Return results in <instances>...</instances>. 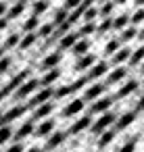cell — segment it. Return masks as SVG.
Returning <instances> with one entry per match:
<instances>
[{"label": "cell", "instance_id": "e0dca14e", "mask_svg": "<svg viewBox=\"0 0 144 152\" xmlns=\"http://www.w3.org/2000/svg\"><path fill=\"white\" fill-rule=\"evenodd\" d=\"M96 61H98V58H96V54H90V52L79 54V58H77V63H75V71H88Z\"/></svg>", "mask_w": 144, "mask_h": 152}, {"label": "cell", "instance_id": "3957f363", "mask_svg": "<svg viewBox=\"0 0 144 152\" xmlns=\"http://www.w3.org/2000/svg\"><path fill=\"white\" fill-rule=\"evenodd\" d=\"M38 88H40V79L29 75V77H27V79L15 90V92H13V96H15V100H25V98H29Z\"/></svg>", "mask_w": 144, "mask_h": 152}, {"label": "cell", "instance_id": "83f0119b", "mask_svg": "<svg viewBox=\"0 0 144 152\" xmlns=\"http://www.w3.org/2000/svg\"><path fill=\"white\" fill-rule=\"evenodd\" d=\"M125 25H129V15H119L117 19H111V27L113 29H123Z\"/></svg>", "mask_w": 144, "mask_h": 152}, {"label": "cell", "instance_id": "9c48e42d", "mask_svg": "<svg viewBox=\"0 0 144 152\" xmlns=\"http://www.w3.org/2000/svg\"><path fill=\"white\" fill-rule=\"evenodd\" d=\"M107 71H109V63H104V61H96V63L88 69L86 79H88V81H96V79H100L102 75H107Z\"/></svg>", "mask_w": 144, "mask_h": 152}, {"label": "cell", "instance_id": "8d00e7d4", "mask_svg": "<svg viewBox=\"0 0 144 152\" xmlns=\"http://www.w3.org/2000/svg\"><path fill=\"white\" fill-rule=\"evenodd\" d=\"M119 46H121V42H119L117 38L109 40V42H107V46H104V54H113V52H115V50H117Z\"/></svg>", "mask_w": 144, "mask_h": 152}, {"label": "cell", "instance_id": "4fadbf2b", "mask_svg": "<svg viewBox=\"0 0 144 152\" xmlns=\"http://www.w3.org/2000/svg\"><path fill=\"white\" fill-rule=\"evenodd\" d=\"M50 131H54V121L46 117V119L40 121V125H34L32 135H36V137H46V135H50Z\"/></svg>", "mask_w": 144, "mask_h": 152}, {"label": "cell", "instance_id": "6da1fadb", "mask_svg": "<svg viewBox=\"0 0 144 152\" xmlns=\"http://www.w3.org/2000/svg\"><path fill=\"white\" fill-rule=\"evenodd\" d=\"M90 81L86 79V75L84 77H79V79H75L73 83H67V86H61V88H52V100H63V98H67V96H73V94H77L82 88H86Z\"/></svg>", "mask_w": 144, "mask_h": 152}, {"label": "cell", "instance_id": "ba28073f", "mask_svg": "<svg viewBox=\"0 0 144 152\" xmlns=\"http://www.w3.org/2000/svg\"><path fill=\"white\" fill-rule=\"evenodd\" d=\"M32 110H34V113H32V121H42V119H46V117L52 115V110H54V102H52V100L42 102V104L34 106Z\"/></svg>", "mask_w": 144, "mask_h": 152}, {"label": "cell", "instance_id": "c3c4849f", "mask_svg": "<svg viewBox=\"0 0 144 152\" xmlns=\"http://www.w3.org/2000/svg\"><path fill=\"white\" fill-rule=\"evenodd\" d=\"M123 2H127V0H115V4H123Z\"/></svg>", "mask_w": 144, "mask_h": 152}, {"label": "cell", "instance_id": "f6af8a7d", "mask_svg": "<svg viewBox=\"0 0 144 152\" xmlns=\"http://www.w3.org/2000/svg\"><path fill=\"white\" fill-rule=\"evenodd\" d=\"M7 25H9V19H7V17H0V31L7 29Z\"/></svg>", "mask_w": 144, "mask_h": 152}, {"label": "cell", "instance_id": "7bdbcfd3", "mask_svg": "<svg viewBox=\"0 0 144 152\" xmlns=\"http://www.w3.org/2000/svg\"><path fill=\"white\" fill-rule=\"evenodd\" d=\"M23 150H25V148H23V144H21V142H13L4 152H23Z\"/></svg>", "mask_w": 144, "mask_h": 152}, {"label": "cell", "instance_id": "ac0fdd59", "mask_svg": "<svg viewBox=\"0 0 144 152\" xmlns=\"http://www.w3.org/2000/svg\"><path fill=\"white\" fill-rule=\"evenodd\" d=\"M77 38H79L77 31H67V34H63V36L59 38V50H61V52H63V50H71V46L75 44Z\"/></svg>", "mask_w": 144, "mask_h": 152}, {"label": "cell", "instance_id": "44dd1931", "mask_svg": "<svg viewBox=\"0 0 144 152\" xmlns=\"http://www.w3.org/2000/svg\"><path fill=\"white\" fill-rule=\"evenodd\" d=\"M38 40V34L36 31H25V36L23 38H19V44H17V48L19 50H27V48H32L34 46V42Z\"/></svg>", "mask_w": 144, "mask_h": 152}, {"label": "cell", "instance_id": "5b68a950", "mask_svg": "<svg viewBox=\"0 0 144 152\" xmlns=\"http://www.w3.org/2000/svg\"><path fill=\"white\" fill-rule=\"evenodd\" d=\"M115 100H113V96H98L96 100H92V104H90V108H88V115H100V113H104V110H111V104H113Z\"/></svg>", "mask_w": 144, "mask_h": 152}, {"label": "cell", "instance_id": "ab89813d", "mask_svg": "<svg viewBox=\"0 0 144 152\" xmlns=\"http://www.w3.org/2000/svg\"><path fill=\"white\" fill-rule=\"evenodd\" d=\"M98 15V9H94V7H88L84 13H82V17H84V21H94V17Z\"/></svg>", "mask_w": 144, "mask_h": 152}, {"label": "cell", "instance_id": "484cf974", "mask_svg": "<svg viewBox=\"0 0 144 152\" xmlns=\"http://www.w3.org/2000/svg\"><path fill=\"white\" fill-rule=\"evenodd\" d=\"M115 133H117V131H115L113 127H109V129H104L102 133H98V135H100V140H98V146H100V148H107V146L113 142Z\"/></svg>", "mask_w": 144, "mask_h": 152}, {"label": "cell", "instance_id": "7dc6e473", "mask_svg": "<svg viewBox=\"0 0 144 152\" xmlns=\"http://www.w3.org/2000/svg\"><path fill=\"white\" fill-rule=\"evenodd\" d=\"M23 152H42L38 146H34V148H29V150H23Z\"/></svg>", "mask_w": 144, "mask_h": 152}, {"label": "cell", "instance_id": "ee69618b", "mask_svg": "<svg viewBox=\"0 0 144 152\" xmlns=\"http://www.w3.org/2000/svg\"><path fill=\"white\" fill-rule=\"evenodd\" d=\"M79 2H82V0H65V9H67V11H71V9H75Z\"/></svg>", "mask_w": 144, "mask_h": 152}, {"label": "cell", "instance_id": "8fae6325", "mask_svg": "<svg viewBox=\"0 0 144 152\" xmlns=\"http://www.w3.org/2000/svg\"><path fill=\"white\" fill-rule=\"evenodd\" d=\"M138 88H140V81H138V79H127V81L117 90V94L113 96V100H121V98H125V96L138 92Z\"/></svg>", "mask_w": 144, "mask_h": 152}, {"label": "cell", "instance_id": "cb8c5ba5", "mask_svg": "<svg viewBox=\"0 0 144 152\" xmlns=\"http://www.w3.org/2000/svg\"><path fill=\"white\" fill-rule=\"evenodd\" d=\"M134 38H138V27H136V25H125V27L121 29L119 42L125 44V42H129V40H134Z\"/></svg>", "mask_w": 144, "mask_h": 152}, {"label": "cell", "instance_id": "836d02e7", "mask_svg": "<svg viewBox=\"0 0 144 152\" xmlns=\"http://www.w3.org/2000/svg\"><path fill=\"white\" fill-rule=\"evenodd\" d=\"M46 11H48V0H36V2H34V15L40 17Z\"/></svg>", "mask_w": 144, "mask_h": 152}, {"label": "cell", "instance_id": "e575fe53", "mask_svg": "<svg viewBox=\"0 0 144 152\" xmlns=\"http://www.w3.org/2000/svg\"><path fill=\"white\" fill-rule=\"evenodd\" d=\"M11 65H13V58H11V56H7V54L0 56V75H4V73L11 69Z\"/></svg>", "mask_w": 144, "mask_h": 152}, {"label": "cell", "instance_id": "d6a6232c", "mask_svg": "<svg viewBox=\"0 0 144 152\" xmlns=\"http://www.w3.org/2000/svg\"><path fill=\"white\" fill-rule=\"evenodd\" d=\"M38 23H40V17H38V15H32V17L23 23V31H34V29L38 27Z\"/></svg>", "mask_w": 144, "mask_h": 152}, {"label": "cell", "instance_id": "bcb514c9", "mask_svg": "<svg viewBox=\"0 0 144 152\" xmlns=\"http://www.w3.org/2000/svg\"><path fill=\"white\" fill-rule=\"evenodd\" d=\"M4 13H7V4L0 0V17H4Z\"/></svg>", "mask_w": 144, "mask_h": 152}, {"label": "cell", "instance_id": "7c38bea8", "mask_svg": "<svg viewBox=\"0 0 144 152\" xmlns=\"http://www.w3.org/2000/svg\"><path fill=\"white\" fill-rule=\"evenodd\" d=\"M90 123H92V115H88V113H86V115H82V117H79V119H77L69 129H67V135H77V133H82L84 129H88V127H90Z\"/></svg>", "mask_w": 144, "mask_h": 152}, {"label": "cell", "instance_id": "603a6c76", "mask_svg": "<svg viewBox=\"0 0 144 152\" xmlns=\"http://www.w3.org/2000/svg\"><path fill=\"white\" fill-rule=\"evenodd\" d=\"M142 58H144V50L142 48H136V50H132L129 52V56H127V67H132V69H136L140 63H142Z\"/></svg>", "mask_w": 144, "mask_h": 152}, {"label": "cell", "instance_id": "4dcf8cb0", "mask_svg": "<svg viewBox=\"0 0 144 152\" xmlns=\"http://www.w3.org/2000/svg\"><path fill=\"white\" fill-rule=\"evenodd\" d=\"M19 34H11L7 40H4V44H2V48L4 50H11V48H17V44H19Z\"/></svg>", "mask_w": 144, "mask_h": 152}, {"label": "cell", "instance_id": "30bf717a", "mask_svg": "<svg viewBox=\"0 0 144 152\" xmlns=\"http://www.w3.org/2000/svg\"><path fill=\"white\" fill-rule=\"evenodd\" d=\"M104 90H107V86L104 83H98V81H94V83H90L88 88H86V92H84V102H92V100H96L98 96H102L104 94Z\"/></svg>", "mask_w": 144, "mask_h": 152}, {"label": "cell", "instance_id": "f546056e", "mask_svg": "<svg viewBox=\"0 0 144 152\" xmlns=\"http://www.w3.org/2000/svg\"><path fill=\"white\" fill-rule=\"evenodd\" d=\"M96 31V23L94 21H86L84 25H82V29L77 31V36L82 38V36H90V34H94Z\"/></svg>", "mask_w": 144, "mask_h": 152}, {"label": "cell", "instance_id": "b9f144b4", "mask_svg": "<svg viewBox=\"0 0 144 152\" xmlns=\"http://www.w3.org/2000/svg\"><path fill=\"white\" fill-rule=\"evenodd\" d=\"M109 29H111V17H104V21L96 27V31H98V34H104V31H109Z\"/></svg>", "mask_w": 144, "mask_h": 152}, {"label": "cell", "instance_id": "7a4b0ae2", "mask_svg": "<svg viewBox=\"0 0 144 152\" xmlns=\"http://www.w3.org/2000/svg\"><path fill=\"white\" fill-rule=\"evenodd\" d=\"M115 119H117V115H115L113 110H104V113H100V115H98V119H96L94 123H90V129H92V133H94V135H98V133H102L104 129L113 127Z\"/></svg>", "mask_w": 144, "mask_h": 152}, {"label": "cell", "instance_id": "8992f818", "mask_svg": "<svg viewBox=\"0 0 144 152\" xmlns=\"http://www.w3.org/2000/svg\"><path fill=\"white\" fill-rule=\"evenodd\" d=\"M125 75H127V69H125L123 65H117L115 69H109V71H107L104 86H107V88H109V86H117V83H121V81L125 79Z\"/></svg>", "mask_w": 144, "mask_h": 152}, {"label": "cell", "instance_id": "52a82bcc", "mask_svg": "<svg viewBox=\"0 0 144 152\" xmlns=\"http://www.w3.org/2000/svg\"><path fill=\"white\" fill-rule=\"evenodd\" d=\"M138 115H140V113H138L136 108H134V110H127V113H123L121 117H117V119H115V123H113V129H115V131H123L125 127H129V125H132V123L138 119Z\"/></svg>", "mask_w": 144, "mask_h": 152}, {"label": "cell", "instance_id": "1f68e13d", "mask_svg": "<svg viewBox=\"0 0 144 152\" xmlns=\"http://www.w3.org/2000/svg\"><path fill=\"white\" fill-rule=\"evenodd\" d=\"M138 137H140V135H132V137L119 148V152H134V150H136V144H138Z\"/></svg>", "mask_w": 144, "mask_h": 152}, {"label": "cell", "instance_id": "d6986e66", "mask_svg": "<svg viewBox=\"0 0 144 152\" xmlns=\"http://www.w3.org/2000/svg\"><path fill=\"white\" fill-rule=\"evenodd\" d=\"M59 77H61V69H59V67L46 69V73L40 77V86H52V83H54Z\"/></svg>", "mask_w": 144, "mask_h": 152}, {"label": "cell", "instance_id": "9a60e30c", "mask_svg": "<svg viewBox=\"0 0 144 152\" xmlns=\"http://www.w3.org/2000/svg\"><path fill=\"white\" fill-rule=\"evenodd\" d=\"M84 106H86V102H84L82 98H75V100H71V102L61 110V115H63V117H75V115H79V113L84 110Z\"/></svg>", "mask_w": 144, "mask_h": 152}, {"label": "cell", "instance_id": "74e56055", "mask_svg": "<svg viewBox=\"0 0 144 152\" xmlns=\"http://www.w3.org/2000/svg\"><path fill=\"white\" fill-rule=\"evenodd\" d=\"M113 9H115V2H111V0H107V2H102V9H100L98 13H100L102 17H111Z\"/></svg>", "mask_w": 144, "mask_h": 152}, {"label": "cell", "instance_id": "2e32d148", "mask_svg": "<svg viewBox=\"0 0 144 152\" xmlns=\"http://www.w3.org/2000/svg\"><path fill=\"white\" fill-rule=\"evenodd\" d=\"M63 61V54H61V50H54V52H50V54H46L44 58H42V63H40V69H52V67H59V63Z\"/></svg>", "mask_w": 144, "mask_h": 152}, {"label": "cell", "instance_id": "5bb4252c", "mask_svg": "<svg viewBox=\"0 0 144 152\" xmlns=\"http://www.w3.org/2000/svg\"><path fill=\"white\" fill-rule=\"evenodd\" d=\"M34 125H36V121H32V119H29V121H25V123H23V125H21L17 131H13L11 140H13V142H23L25 137H29V135H32Z\"/></svg>", "mask_w": 144, "mask_h": 152}, {"label": "cell", "instance_id": "7402d4cb", "mask_svg": "<svg viewBox=\"0 0 144 152\" xmlns=\"http://www.w3.org/2000/svg\"><path fill=\"white\" fill-rule=\"evenodd\" d=\"M129 52H132V48H127V46H119V48L113 52V63H115V65H123V63L127 61Z\"/></svg>", "mask_w": 144, "mask_h": 152}, {"label": "cell", "instance_id": "ffe728a7", "mask_svg": "<svg viewBox=\"0 0 144 152\" xmlns=\"http://www.w3.org/2000/svg\"><path fill=\"white\" fill-rule=\"evenodd\" d=\"M65 137H67V131H50V137H48V142H46V148L52 150V148L61 146V144L65 142Z\"/></svg>", "mask_w": 144, "mask_h": 152}, {"label": "cell", "instance_id": "4316f807", "mask_svg": "<svg viewBox=\"0 0 144 152\" xmlns=\"http://www.w3.org/2000/svg\"><path fill=\"white\" fill-rule=\"evenodd\" d=\"M23 11H25V2H23V0H19V2L17 4H13L11 9H7V19H17L19 15H23Z\"/></svg>", "mask_w": 144, "mask_h": 152}, {"label": "cell", "instance_id": "d590c367", "mask_svg": "<svg viewBox=\"0 0 144 152\" xmlns=\"http://www.w3.org/2000/svg\"><path fill=\"white\" fill-rule=\"evenodd\" d=\"M52 31H54V25L52 23H44V25L38 27V36H42V38H50Z\"/></svg>", "mask_w": 144, "mask_h": 152}, {"label": "cell", "instance_id": "681fc988", "mask_svg": "<svg viewBox=\"0 0 144 152\" xmlns=\"http://www.w3.org/2000/svg\"><path fill=\"white\" fill-rule=\"evenodd\" d=\"M4 52H7V50H4V48H2V46H0V56H2V54H4Z\"/></svg>", "mask_w": 144, "mask_h": 152}, {"label": "cell", "instance_id": "f35d334b", "mask_svg": "<svg viewBox=\"0 0 144 152\" xmlns=\"http://www.w3.org/2000/svg\"><path fill=\"white\" fill-rule=\"evenodd\" d=\"M67 15H69V11H67V9H61V11H57V13H54V21H52V25H59V23L67 21Z\"/></svg>", "mask_w": 144, "mask_h": 152}, {"label": "cell", "instance_id": "d4e9b609", "mask_svg": "<svg viewBox=\"0 0 144 152\" xmlns=\"http://www.w3.org/2000/svg\"><path fill=\"white\" fill-rule=\"evenodd\" d=\"M88 48H90V42H88L86 38H82V40L77 38V40H75V44L71 46V50H73V54H75V56L86 54V52H88Z\"/></svg>", "mask_w": 144, "mask_h": 152}, {"label": "cell", "instance_id": "60d3db41", "mask_svg": "<svg viewBox=\"0 0 144 152\" xmlns=\"http://www.w3.org/2000/svg\"><path fill=\"white\" fill-rule=\"evenodd\" d=\"M142 19H144V13H142V11H140V9H138V11H136V13H134V15H132V17H129V23H132V25H136V27H138V25H140V23H142Z\"/></svg>", "mask_w": 144, "mask_h": 152}, {"label": "cell", "instance_id": "277c9868", "mask_svg": "<svg viewBox=\"0 0 144 152\" xmlns=\"http://www.w3.org/2000/svg\"><path fill=\"white\" fill-rule=\"evenodd\" d=\"M48 100H52V86H40L29 98H27V108H34V106H38V104H42V102H48Z\"/></svg>", "mask_w": 144, "mask_h": 152}, {"label": "cell", "instance_id": "f907efd6", "mask_svg": "<svg viewBox=\"0 0 144 152\" xmlns=\"http://www.w3.org/2000/svg\"><path fill=\"white\" fill-rule=\"evenodd\" d=\"M23 2H29V0H23Z\"/></svg>", "mask_w": 144, "mask_h": 152}, {"label": "cell", "instance_id": "f1b7e54d", "mask_svg": "<svg viewBox=\"0 0 144 152\" xmlns=\"http://www.w3.org/2000/svg\"><path fill=\"white\" fill-rule=\"evenodd\" d=\"M13 127L11 125H2V127H0V146H2V144H7L9 140H11V135H13Z\"/></svg>", "mask_w": 144, "mask_h": 152}]
</instances>
